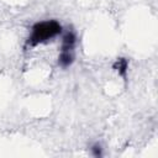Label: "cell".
Returning <instances> with one entry per match:
<instances>
[{
  "label": "cell",
  "mask_w": 158,
  "mask_h": 158,
  "mask_svg": "<svg viewBox=\"0 0 158 158\" xmlns=\"http://www.w3.org/2000/svg\"><path fill=\"white\" fill-rule=\"evenodd\" d=\"M63 28L57 20L38 21L31 27V32L26 40V48H33L38 44L47 43L59 36Z\"/></svg>",
  "instance_id": "obj_1"
},
{
  "label": "cell",
  "mask_w": 158,
  "mask_h": 158,
  "mask_svg": "<svg viewBox=\"0 0 158 158\" xmlns=\"http://www.w3.org/2000/svg\"><path fill=\"white\" fill-rule=\"evenodd\" d=\"M75 44H77V36L74 31H67L62 37L60 52L58 56V65L63 69L70 67L75 59Z\"/></svg>",
  "instance_id": "obj_2"
},
{
  "label": "cell",
  "mask_w": 158,
  "mask_h": 158,
  "mask_svg": "<svg viewBox=\"0 0 158 158\" xmlns=\"http://www.w3.org/2000/svg\"><path fill=\"white\" fill-rule=\"evenodd\" d=\"M112 69H115L120 77L126 79L127 77V70H128V60L126 58H117L116 62L112 64Z\"/></svg>",
  "instance_id": "obj_3"
},
{
  "label": "cell",
  "mask_w": 158,
  "mask_h": 158,
  "mask_svg": "<svg viewBox=\"0 0 158 158\" xmlns=\"http://www.w3.org/2000/svg\"><path fill=\"white\" fill-rule=\"evenodd\" d=\"M90 153H91L94 157H101V156H102L101 144H100V143H94V144L90 147Z\"/></svg>",
  "instance_id": "obj_4"
}]
</instances>
